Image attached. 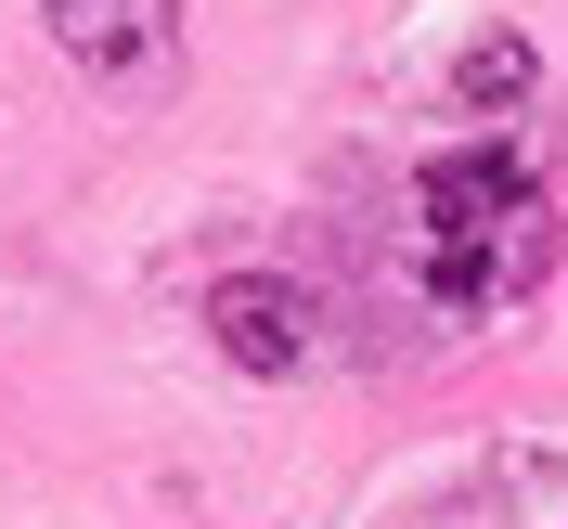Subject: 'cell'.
I'll return each mask as SVG.
<instances>
[{"label": "cell", "mask_w": 568, "mask_h": 529, "mask_svg": "<svg viewBox=\"0 0 568 529\" xmlns=\"http://www.w3.org/2000/svg\"><path fill=\"white\" fill-rule=\"evenodd\" d=\"M414 258H426L439 311H504L517 284H542L556 207L517 169V142H465V155H426L414 169Z\"/></svg>", "instance_id": "obj_1"}, {"label": "cell", "mask_w": 568, "mask_h": 529, "mask_svg": "<svg viewBox=\"0 0 568 529\" xmlns=\"http://www.w3.org/2000/svg\"><path fill=\"white\" fill-rule=\"evenodd\" d=\"M39 13H52V52L91 91H155L181 65V0H39Z\"/></svg>", "instance_id": "obj_2"}, {"label": "cell", "mask_w": 568, "mask_h": 529, "mask_svg": "<svg viewBox=\"0 0 568 529\" xmlns=\"http://www.w3.org/2000/svg\"><path fill=\"white\" fill-rule=\"evenodd\" d=\"M311 284H284V272H220L207 284V336H220V362L233 375H311Z\"/></svg>", "instance_id": "obj_3"}, {"label": "cell", "mask_w": 568, "mask_h": 529, "mask_svg": "<svg viewBox=\"0 0 568 529\" xmlns=\"http://www.w3.org/2000/svg\"><path fill=\"white\" fill-rule=\"evenodd\" d=\"M517 91H530V39H517V27H491V39L453 65V104H465V116H504Z\"/></svg>", "instance_id": "obj_4"}]
</instances>
